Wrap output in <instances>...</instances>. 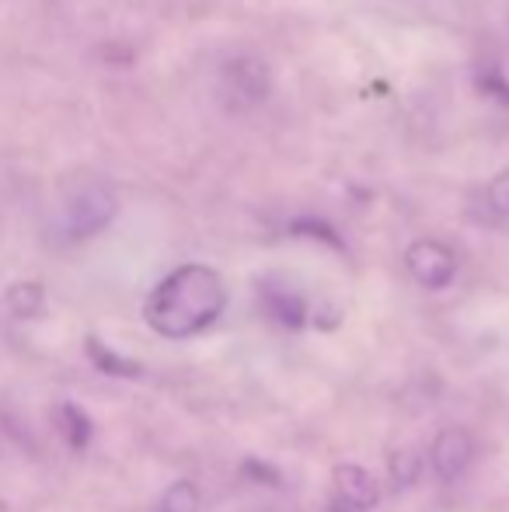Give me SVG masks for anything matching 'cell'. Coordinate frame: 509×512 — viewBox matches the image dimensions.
Wrapping results in <instances>:
<instances>
[{"label":"cell","mask_w":509,"mask_h":512,"mask_svg":"<svg viewBox=\"0 0 509 512\" xmlns=\"http://www.w3.org/2000/svg\"><path fill=\"white\" fill-rule=\"evenodd\" d=\"M119 199L109 185H84L81 192L70 196L67 209H63V237L67 241H88V237L102 234L112 220H116Z\"/></svg>","instance_id":"cell-2"},{"label":"cell","mask_w":509,"mask_h":512,"mask_svg":"<svg viewBox=\"0 0 509 512\" xmlns=\"http://www.w3.org/2000/svg\"><path fill=\"white\" fill-rule=\"evenodd\" d=\"M391 478L398 488L415 485V478H419V457H415L412 450H394L391 453Z\"/></svg>","instance_id":"cell-12"},{"label":"cell","mask_w":509,"mask_h":512,"mask_svg":"<svg viewBox=\"0 0 509 512\" xmlns=\"http://www.w3.org/2000/svg\"><path fill=\"white\" fill-rule=\"evenodd\" d=\"M335 481V502L353 512H370L381 502V488H377L374 474L363 471L360 464H339L332 471Z\"/></svg>","instance_id":"cell-5"},{"label":"cell","mask_w":509,"mask_h":512,"mask_svg":"<svg viewBox=\"0 0 509 512\" xmlns=\"http://www.w3.org/2000/svg\"><path fill=\"white\" fill-rule=\"evenodd\" d=\"M332 512H353V509H346V506H339V502H332Z\"/></svg>","instance_id":"cell-15"},{"label":"cell","mask_w":509,"mask_h":512,"mask_svg":"<svg viewBox=\"0 0 509 512\" xmlns=\"http://www.w3.org/2000/svg\"><path fill=\"white\" fill-rule=\"evenodd\" d=\"M199 509H203V499H199V488L192 481H175L161 495V512H199Z\"/></svg>","instance_id":"cell-11"},{"label":"cell","mask_w":509,"mask_h":512,"mask_svg":"<svg viewBox=\"0 0 509 512\" xmlns=\"http://www.w3.org/2000/svg\"><path fill=\"white\" fill-rule=\"evenodd\" d=\"M262 304L286 328H300L307 321V304L300 293L286 290V286H262Z\"/></svg>","instance_id":"cell-7"},{"label":"cell","mask_w":509,"mask_h":512,"mask_svg":"<svg viewBox=\"0 0 509 512\" xmlns=\"http://www.w3.org/2000/svg\"><path fill=\"white\" fill-rule=\"evenodd\" d=\"M88 356H91V363H95L102 373H109V377H140V363H133V359H123L119 352L105 349L102 338H88Z\"/></svg>","instance_id":"cell-9"},{"label":"cell","mask_w":509,"mask_h":512,"mask_svg":"<svg viewBox=\"0 0 509 512\" xmlns=\"http://www.w3.org/2000/svg\"><path fill=\"white\" fill-rule=\"evenodd\" d=\"M405 265L412 279L426 290H443L457 276V258L443 241H415L405 251Z\"/></svg>","instance_id":"cell-3"},{"label":"cell","mask_w":509,"mask_h":512,"mask_svg":"<svg viewBox=\"0 0 509 512\" xmlns=\"http://www.w3.org/2000/svg\"><path fill=\"white\" fill-rule=\"evenodd\" d=\"M227 307L224 279L206 265H182L154 286L143 304L147 324L164 338H192L206 331Z\"/></svg>","instance_id":"cell-1"},{"label":"cell","mask_w":509,"mask_h":512,"mask_svg":"<svg viewBox=\"0 0 509 512\" xmlns=\"http://www.w3.org/2000/svg\"><path fill=\"white\" fill-rule=\"evenodd\" d=\"M471 457H475V443H471L468 429H443L440 436L433 439V450H429V460H433V471L440 474L443 481H457L464 471H468Z\"/></svg>","instance_id":"cell-4"},{"label":"cell","mask_w":509,"mask_h":512,"mask_svg":"<svg viewBox=\"0 0 509 512\" xmlns=\"http://www.w3.org/2000/svg\"><path fill=\"white\" fill-rule=\"evenodd\" d=\"M224 91H227V102L255 105L258 98H265V91H269V67L252 60V56L234 60L231 67L224 70Z\"/></svg>","instance_id":"cell-6"},{"label":"cell","mask_w":509,"mask_h":512,"mask_svg":"<svg viewBox=\"0 0 509 512\" xmlns=\"http://www.w3.org/2000/svg\"><path fill=\"white\" fill-rule=\"evenodd\" d=\"M42 307H46V293L39 283H14L7 290V310L14 317H39Z\"/></svg>","instance_id":"cell-10"},{"label":"cell","mask_w":509,"mask_h":512,"mask_svg":"<svg viewBox=\"0 0 509 512\" xmlns=\"http://www.w3.org/2000/svg\"><path fill=\"white\" fill-rule=\"evenodd\" d=\"M489 206L496 209L499 216H509V171H503L499 178H492V185H489Z\"/></svg>","instance_id":"cell-13"},{"label":"cell","mask_w":509,"mask_h":512,"mask_svg":"<svg viewBox=\"0 0 509 512\" xmlns=\"http://www.w3.org/2000/svg\"><path fill=\"white\" fill-rule=\"evenodd\" d=\"M245 474H248V478L265 481V485H279V474L272 471L269 464H258V460H245Z\"/></svg>","instance_id":"cell-14"},{"label":"cell","mask_w":509,"mask_h":512,"mask_svg":"<svg viewBox=\"0 0 509 512\" xmlns=\"http://www.w3.org/2000/svg\"><path fill=\"white\" fill-rule=\"evenodd\" d=\"M56 422H60V432H63V439H67L70 450H77V453L88 450L91 432H95L88 411L77 408V405H60L56 408Z\"/></svg>","instance_id":"cell-8"}]
</instances>
